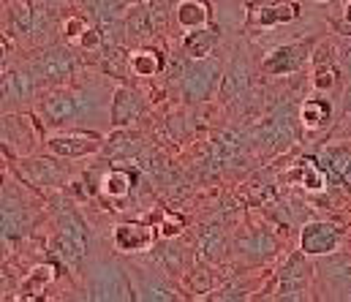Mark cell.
Instances as JSON below:
<instances>
[{
  "label": "cell",
  "mask_w": 351,
  "mask_h": 302,
  "mask_svg": "<svg viewBox=\"0 0 351 302\" xmlns=\"http://www.w3.org/2000/svg\"><path fill=\"white\" fill-rule=\"evenodd\" d=\"M109 237H112V251H117L120 256H145L161 240L158 226L147 221H120L112 226Z\"/></svg>",
  "instance_id": "17"
},
{
  "label": "cell",
  "mask_w": 351,
  "mask_h": 302,
  "mask_svg": "<svg viewBox=\"0 0 351 302\" xmlns=\"http://www.w3.org/2000/svg\"><path fill=\"white\" fill-rule=\"evenodd\" d=\"M158 36H164V33H161V27H158V22H156L147 0L134 3L128 8V14H125V41H128V47L134 49V47L156 44Z\"/></svg>",
  "instance_id": "25"
},
{
  "label": "cell",
  "mask_w": 351,
  "mask_h": 302,
  "mask_svg": "<svg viewBox=\"0 0 351 302\" xmlns=\"http://www.w3.org/2000/svg\"><path fill=\"white\" fill-rule=\"evenodd\" d=\"M316 300H351V251L316 256Z\"/></svg>",
  "instance_id": "13"
},
{
  "label": "cell",
  "mask_w": 351,
  "mask_h": 302,
  "mask_svg": "<svg viewBox=\"0 0 351 302\" xmlns=\"http://www.w3.org/2000/svg\"><path fill=\"white\" fill-rule=\"evenodd\" d=\"M167 77H169V82L177 88V93L182 96L185 103L199 106V103H210L215 96H221L226 66L215 55H207L202 60H191V58L182 55L180 47H175V52L169 55Z\"/></svg>",
  "instance_id": "2"
},
{
  "label": "cell",
  "mask_w": 351,
  "mask_h": 302,
  "mask_svg": "<svg viewBox=\"0 0 351 302\" xmlns=\"http://www.w3.org/2000/svg\"><path fill=\"white\" fill-rule=\"evenodd\" d=\"M300 248L316 259V256H327V253H335L343 248L346 242V229L330 218H313V221H305L300 226V237H297Z\"/></svg>",
  "instance_id": "16"
},
{
  "label": "cell",
  "mask_w": 351,
  "mask_h": 302,
  "mask_svg": "<svg viewBox=\"0 0 351 302\" xmlns=\"http://www.w3.org/2000/svg\"><path fill=\"white\" fill-rule=\"evenodd\" d=\"M128 273H131V284H134V294L136 302H177L182 300V286L175 278H169L167 273H161L158 267H153L147 259L142 256H125Z\"/></svg>",
  "instance_id": "10"
},
{
  "label": "cell",
  "mask_w": 351,
  "mask_h": 302,
  "mask_svg": "<svg viewBox=\"0 0 351 302\" xmlns=\"http://www.w3.org/2000/svg\"><path fill=\"white\" fill-rule=\"evenodd\" d=\"M80 292L93 302H136L125 256L117 251L93 253L80 270Z\"/></svg>",
  "instance_id": "3"
},
{
  "label": "cell",
  "mask_w": 351,
  "mask_h": 302,
  "mask_svg": "<svg viewBox=\"0 0 351 302\" xmlns=\"http://www.w3.org/2000/svg\"><path fill=\"white\" fill-rule=\"evenodd\" d=\"M25 60H27L30 71L36 74L41 90H47V88H60V85H71V82H77V79L82 77V71H85V58H82V52H80L74 44L63 41V38L49 41V44H44V47L27 52Z\"/></svg>",
  "instance_id": "5"
},
{
  "label": "cell",
  "mask_w": 351,
  "mask_h": 302,
  "mask_svg": "<svg viewBox=\"0 0 351 302\" xmlns=\"http://www.w3.org/2000/svg\"><path fill=\"white\" fill-rule=\"evenodd\" d=\"M36 117L44 123L47 131H63V128H82V101L77 85H60L47 88L33 106Z\"/></svg>",
  "instance_id": "9"
},
{
  "label": "cell",
  "mask_w": 351,
  "mask_h": 302,
  "mask_svg": "<svg viewBox=\"0 0 351 302\" xmlns=\"http://www.w3.org/2000/svg\"><path fill=\"white\" fill-rule=\"evenodd\" d=\"M150 112V99L136 85H117L112 96V128H136V123Z\"/></svg>",
  "instance_id": "18"
},
{
  "label": "cell",
  "mask_w": 351,
  "mask_h": 302,
  "mask_svg": "<svg viewBox=\"0 0 351 302\" xmlns=\"http://www.w3.org/2000/svg\"><path fill=\"white\" fill-rule=\"evenodd\" d=\"M145 150H147L145 134H139L136 128H112L98 155L106 158L109 164H125V161H136Z\"/></svg>",
  "instance_id": "21"
},
{
  "label": "cell",
  "mask_w": 351,
  "mask_h": 302,
  "mask_svg": "<svg viewBox=\"0 0 351 302\" xmlns=\"http://www.w3.org/2000/svg\"><path fill=\"white\" fill-rule=\"evenodd\" d=\"M27 183L3 177V210H0V226H3V248H16L19 242L30 240L33 229L41 223V207H36L33 194L36 188L25 191Z\"/></svg>",
  "instance_id": "4"
},
{
  "label": "cell",
  "mask_w": 351,
  "mask_h": 302,
  "mask_svg": "<svg viewBox=\"0 0 351 302\" xmlns=\"http://www.w3.org/2000/svg\"><path fill=\"white\" fill-rule=\"evenodd\" d=\"M77 8L95 25H112L123 22L131 5L125 0H77Z\"/></svg>",
  "instance_id": "32"
},
{
  "label": "cell",
  "mask_w": 351,
  "mask_h": 302,
  "mask_svg": "<svg viewBox=\"0 0 351 302\" xmlns=\"http://www.w3.org/2000/svg\"><path fill=\"white\" fill-rule=\"evenodd\" d=\"M218 44H221V27H218V22H213L207 27H199V30H191L182 38H177V47L191 60H202L207 55H215Z\"/></svg>",
  "instance_id": "30"
},
{
  "label": "cell",
  "mask_w": 351,
  "mask_h": 302,
  "mask_svg": "<svg viewBox=\"0 0 351 302\" xmlns=\"http://www.w3.org/2000/svg\"><path fill=\"white\" fill-rule=\"evenodd\" d=\"M106 134L93 128H63V131H47L41 150L52 153L66 161H82L90 155H98L104 147Z\"/></svg>",
  "instance_id": "14"
},
{
  "label": "cell",
  "mask_w": 351,
  "mask_h": 302,
  "mask_svg": "<svg viewBox=\"0 0 351 302\" xmlns=\"http://www.w3.org/2000/svg\"><path fill=\"white\" fill-rule=\"evenodd\" d=\"M278 256L280 240L264 223H248L232 234V259L240 270H264Z\"/></svg>",
  "instance_id": "7"
},
{
  "label": "cell",
  "mask_w": 351,
  "mask_h": 302,
  "mask_svg": "<svg viewBox=\"0 0 351 302\" xmlns=\"http://www.w3.org/2000/svg\"><path fill=\"white\" fill-rule=\"evenodd\" d=\"M47 204H52V234L44 242L47 253L58 259L63 270L80 275L90 259V223L77 210L71 194L63 197L55 191V197H47Z\"/></svg>",
  "instance_id": "1"
},
{
  "label": "cell",
  "mask_w": 351,
  "mask_h": 302,
  "mask_svg": "<svg viewBox=\"0 0 351 302\" xmlns=\"http://www.w3.org/2000/svg\"><path fill=\"white\" fill-rule=\"evenodd\" d=\"M63 161L66 158H58L52 153H44V155L33 153L27 158H16V172H19V180L36 191H63L74 180V172L63 166Z\"/></svg>",
  "instance_id": "12"
},
{
  "label": "cell",
  "mask_w": 351,
  "mask_h": 302,
  "mask_svg": "<svg viewBox=\"0 0 351 302\" xmlns=\"http://www.w3.org/2000/svg\"><path fill=\"white\" fill-rule=\"evenodd\" d=\"M232 256V237L223 231L221 223H207L199 226L196 237V259L204 264H223Z\"/></svg>",
  "instance_id": "27"
},
{
  "label": "cell",
  "mask_w": 351,
  "mask_h": 302,
  "mask_svg": "<svg viewBox=\"0 0 351 302\" xmlns=\"http://www.w3.org/2000/svg\"><path fill=\"white\" fill-rule=\"evenodd\" d=\"M41 8H49V11H58V14H66L69 8H77V0H36Z\"/></svg>",
  "instance_id": "35"
},
{
  "label": "cell",
  "mask_w": 351,
  "mask_h": 302,
  "mask_svg": "<svg viewBox=\"0 0 351 302\" xmlns=\"http://www.w3.org/2000/svg\"><path fill=\"white\" fill-rule=\"evenodd\" d=\"M332 27L341 36L351 38V0H338V19L332 22Z\"/></svg>",
  "instance_id": "34"
},
{
  "label": "cell",
  "mask_w": 351,
  "mask_h": 302,
  "mask_svg": "<svg viewBox=\"0 0 351 302\" xmlns=\"http://www.w3.org/2000/svg\"><path fill=\"white\" fill-rule=\"evenodd\" d=\"M136 183H139V172L136 169L112 166V169H104L95 183L90 180L88 188L93 197H104V199L109 201H125L134 197Z\"/></svg>",
  "instance_id": "24"
},
{
  "label": "cell",
  "mask_w": 351,
  "mask_h": 302,
  "mask_svg": "<svg viewBox=\"0 0 351 302\" xmlns=\"http://www.w3.org/2000/svg\"><path fill=\"white\" fill-rule=\"evenodd\" d=\"M254 63L248 58V49L240 47L234 52V58L229 60L226 66V77H223V85H221V101L223 103H234V101H243L251 93V82H254Z\"/></svg>",
  "instance_id": "23"
},
{
  "label": "cell",
  "mask_w": 351,
  "mask_h": 302,
  "mask_svg": "<svg viewBox=\"0 0 351 302\" xmlns=\"http://www.w3.org/2000/svg\"><path fill=\"white\" fill-rule=\"evenodd\" d=\"M167 66H169V55H167L164 47H158V41L145 44V47H134L131 55H128V71H131L134 79H142V82L164 77Z\"/></svg>",
  "instance_id": "26"
},
{
  "label": "cell",
  "mask_w": 351,
  "mask_h": 302,
  "mask_svg": "<svg viewBox=\"0 0 351 302\" xmlns=\"http://www.w3.org/2000/svg\"><path fill=\"white\" fill-rule=\"evenodd\" d=\"M338 103H341L338 99H330L324 93L311 90L297 109V120L308 134H322V131L332 128L335 120H341V106Z\"/></svg>",
  "instance_id": "19"
},
{
  "label": "cell",
  "mask_w": 351,
  "mask_h": 302,
  "mask_svg": "<svg viewBox=\"0 0 351 302\" xmlns=\"http://www.w3.org/2000/svg\"><path fill=\"white\" fill-rule=\"evenodd\" d=\"M289 183H297L308 194H327L330 191V172L319 161V155H302L289 172Z\"/></svg>",
  "instance_id": "29"
},
{
  "label": "cell",
  "mask_w": 351,
  "mask_h": 302,
  "mask_svg": "<svg viewBox=\"0 0 351 302\" xmlns=\"http://www.w3.org/2000/svg\"><path fill=\"white\" fill-rule=\"evenodd\" d=\"M213 22H215V14L210 0H175L172 16H169V33L175 38H182L185 33L207 27Z\"/></svg>",
  "instance_id": "22"
},
{
  "label": "cell",
  "mask_w": 351,
  "mask_h": 302,
  "mask_svg": "<svg viewBox=\"0 0 351 302\" xmlns=\"http://www.w3.org/2000/svg\"><path fill=\"white\" fill-rule=\"evenodd\" d=\"M142 259H147L153 267H158L161 273H167L169 278H185V273L191 270V264H193V253H191V248L188 245H182L180 242V237L175 240H158L156 242V248L150 251V253H145Z\"/></svg>",
  "instance_id": "20"
},
{
  "label": "cell",
  "mask_w": 351,
  "mask_h": 302,
  "mask_svg": "<svg viewBox=\"0 0 351 302\" xmlns=\"http://www.w3.org/2000/svg\"><path fill=\"white\" fill-rule=\"evenodd\" d=\"M63 264L58 259H47V262H38L27 270V275L22 278L19 289H16V300H44L49 294V289L55 286V281L60 278V270Z\"/></svg>",
  "instance_id": "28"
},
{
  "label": "cell",
  "mask_w": 351,
  "mask_h": 302,
  "mask_svg": "<svg viewBox=\"0 0 351 302\" xmlns=\"http://www.w3.org/2000/svg\"><path fill=\"white\" fill-rule=\"evenodd\" d=\"M319 38H297V41H283L272 49H267L262 58L264 77H297L311 66L313 47Z\"/></svg>",
  "instance_id": "15"
},
{
  "label": "cell",
  "mask_w": 351,
  "mask_h": 302,
  "mask_svg": "<svg viewBox=\"0 0 351 302\" xmlns=\"http://www.w3.org/2000/svg\"><path fill=\"white\" fill-rule=\"evenodd\" d=\"M346 77L341 71V63H327V66H311V90L316 93H324L330 99H338L343 96L346 90Z\"/></svg>",
  "instance_id": "31"
},
{
  "label": "cell",
  "mask_w": 351,
  "mask_h": 302,
  "mask_svg": "<svg viewBox=\"0 0 351 302\" xmlns=\"http://www.w3.org/2000/svg\"><path fill=\"white\" fill-rule=\"evenodd\" d=\"M44 123L36 117V112H8L3 114V153H8L11 161L33 155L44 144Z\"/></svg>",
  "instance_id": "11"
},
{
  "label": "cell",
  "mask_w": 351,
  "mask_h": 302,
  "mask_svg": "<svg viewBox=\"0 0 351 302\" xmlns=\"http://www.w3.org/2000/svg\"><path fill=\"white\" fill-rule=\"evenodd\" d=\"M3 114L8 112H33L36 101L41 96V85L36 74L30 71L27 60L22 52L3 58Z\"/></svg>",
  "instance_id": "8"
},
{
  "label": "cell",
  "mask_w": 351,
  "mask_h": 302,
  "mask_svg": "<svg viewBox=\"0 0 351 302\" xmlns=\"http://www.w3.org/2000/svg\"><path fill=\"white\" fill-rule=\"evenodd\" d=\"M182 231H185V218L180 212L164 210L161 212V223H158V234L164 240H175V237H182Z\"/></svg>",
  "instance_id": "33"
},
{
  "label": "cell",
  "mask_w": 351,
  "mask_h": 302,
  "mask_svg": "<svg viewBox=\"0 0 351 302\" xmlns=\"http://www.w3.org/2000/svg\"><path fill=\"white\" fill-rule=\"evenodd\" d=\"M264 297L278 302L316 300V264H313V259L302 248H297L294 253H289L283 259V264L275 270L272 289Z\"/></svg>",
  "instance_id": "6"
},
{
  "label": "cell",
  "mask_w": 351,
  "mask_h": 302,
  "mask_svg": "<svg viewBox=\"0 0 351 302\" xmlns=\"http://www.w3.org/2000/svg\"><path fill=\"white\" fill-rule=\"evenodd\" d=\"M338 63H341V71H343L346 82L351 85V41L349 44H341V58H338Z\"/></svg>",
  "instance_id": "36"
}]
</instances>
